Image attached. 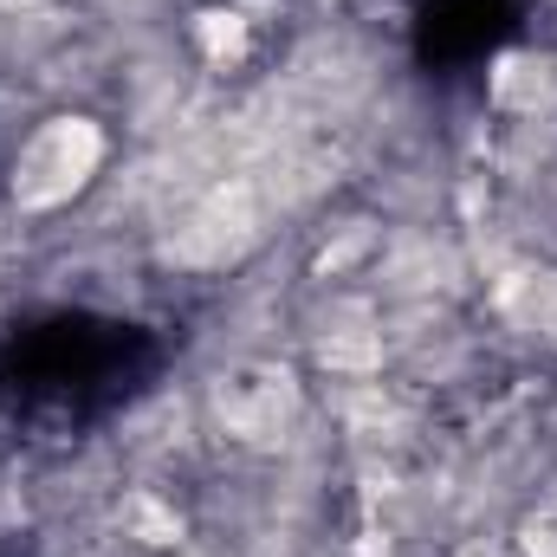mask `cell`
Returning a JSON list of instances; mask_svg holds the SVG:
<instances>
[{
	"label": "cell",
	"mask_w": 557,
	"mask_h": 557,
	"mask_svg": "<svg viewBox=\"0 0 557 557\" xmlns=\"http://www.w3.org/2000/svg\"><path fill=\"white\" fill-rule=\"evenodd\" d=\"M525 552H532V557H557V532H532V539H525Z\"/></svg>",
	"instance_id": "cell-6"
},
{
	"label": "cell",
	"mask_w": 557,
	"mask_h": 557,
	"mask_svg": "<svg viewBox=\"0 0 557 557\" xmlns=\"http://www.w3.org/2000/svg\"><path fill=\"white\" fill-rule=\"evenodd\" d=\"M318 363H324V370H350V376L383 370V337H376V331H331V337L318 344Z\"/></svg>",
	"instance_id": "cell-3"
},
{
	"label": "cell",
	"mask_w": 557,
	"mask_h": 557,
	"mask_svg": "<svg viewBox=\"0 0 557 557\" xmlns=\"http://www.w3.org/2000/svg\"><path fill=\"white\" fill-rule=\"evenodd\" d=\"M552 98H557V72L545 59L506 52V59L493 65V104H506V111H545Z\"/></svg>",
	"instance_id": "cell-2"
},
{
	"label": "cell",
	"mask_w": 557,
	"mask_h": 557,
	"mask_svg": "<svg viewBox=\"0 0 557 557\" xmlns=\"http://www.w3.org/2000/svg\"><path fill=\"white\" fill-rule=\"evenodd\" d=\"M137 525H143V539H149V545H169V539L182 532V525H175V519H169L156 499H137Z\"/></svg>",
	"instance_id": "cell-5"
},
{
	"label": "cell",
	"mask_w": 557,
	"mask_h": 557,
	"mask_svg": "<svg viewBox=\"0 0 557 557\" xmlns=\"http://www.w3.org/2000/svg\"><path fill=\"white\" fill-rule=\"evenodd\" d=\"M201 46H208V59L214 65H227V59H240L247 52V20L240 13H201Z\"/></svg>",
	"instance_id": "cell-4"
},
{
	"label": "cell",
	"mask_w": 557,
	"mask_h": 557,
	"mask_svg": "<svg viewBox=\"0 0 557 557\" xmlns=\"http://www.w3.org/2000/svg\"><path fill=\"white\" fill-rule=\"evenodd\" d=\"M98 156H104V131L91 117H52L39 124L20 162H13V195L20 208H59L72 201L91 175H98Z\"/></svg>",
	"instance_id": "cell-1"
}]
</instances>
